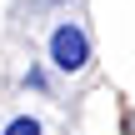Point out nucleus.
<instances>
[{
  "instance_id": "1",
  "label": "nucleus",
  "mask_w": 135,
  "mask_h": 135,
  "mask_svg": "<svg viewBox=\"0 0 135 135\" xmlns=\"http://www.w3.org/2000/svg\"><path fill=\"white\" fill-rule=\"evenodd\" d=\"M85 60H90V40H85V30L80 25H55V35H50V65L60 70V75H75V70H85Z\"/></svg>"
},
{
  "instance_id": "2",
  "label": "nucleus",
  "mask_w": 135,
  "mask_h": 135,
  "mask_svg": "<svg viewBox=\"0 0 135 135\" xmlns=\"http://www.w3.org/2000/svg\"><path fill=\"white\" fill-rule=\"evenodd\" d=\"M5 135H40V120H35V115H15V120L5 125Z\"/></svg>"
},
{
  "instance_id": "3",
  "label": "nucleus",
  "mask_w": 135,
  "mask_h": 135,
  "mask_svg": "<svg viewBox=\"0 0 135 135\" xmlns=\"http://www.w3.org/2000/svg\"><path fill=\"white\" fill-rule=\"evenodd\" d=\"M45 5H65V0H45Z\"/></svg>"
}]
</instances>
